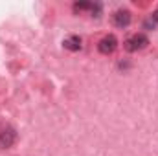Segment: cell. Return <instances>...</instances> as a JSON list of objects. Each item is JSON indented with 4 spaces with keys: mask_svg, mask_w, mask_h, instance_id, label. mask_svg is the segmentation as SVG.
<instances>
[{
    "mask_svg": "<svg viewBox=\"0 0 158 156\" xmlns=\"http://www.w3.org/2000/svg\"><path fill=\"white\" fill-rule=\"evenodd\" d=\"M147 44H149V39L145 33H134L132 37L125 40V50L127 51H138V50H143Z\"/></svg>",
    "mask_w": 158,
    "mask_h": 156,
    "instance_id": "cell-1",
    "label": "cell"
},
{
    "mask_svg": "<svg viewBox=\"0 0 158 156\" xmlns=\"http://www.w3.org/2000/svg\"><path fill=\"white\" fill-rule=\"evenodd\" d=\"M17 142V132L11 125H2L0 127V147L7 149Z\"/></svg>",
    "mask_w": 158,
    "mask_h": 156,
    "instance_id": "cell-2",
    "label": "cell"
},
{
    "mask_svg": "<svg viewBox=\"0 0 158 156\" xmlns=\"http://www.w3.org/2000/svg\"><path fill=\"white\" fill-rule=\"evenodd\" d=\"M116 48H118V39H116L114 35H107V37H103V39L99 40V44H98V50H99L103 55L112 53Z\"/></svg>",
    "mask_w": 158,
    "mask_h": 156,
    "instance_id": "cell-3",
    "label": "cell"
},
{
    "mask_svg": "<svg viewBox=\"0 0 158 156\" xmlns=\"http://www.w3.org/2000/svg\"><path fill=\"white\" fill-rule=\"evenodd\" d=\"M131 11L129 9H118L114 15H112V22L116 28H127L131 24Z\"/></svg>",
    "mask_w": 158,
    "mask_h": 156,
    "instance_id": "cell-4",
    "label": "cell"
},
{
    "mask_svg": "<svg viewBox=\"0 0 158 156\" xmlns=\"http://www.w3.org/2000/svg\"><path fill=\"white\" fill-rule=\"evenodd\" d=\"M63 46L66 48V50H70V51H79L81 50V37H77V35H72V37H68V39H64V42H63Z\"/></svg>",
    "mask_w": 158,
    "mask_h": 156,
    "instance_id": "cell-5",
    "label": "cell"
},
{
    "mask_svg": "<svg viewBox=\"0 0 158 156\" xmlns=\"http://www.w3.org/2000/svg\"><path fill=\"white\" fill-rule=\"evenodd\" d=\"M156 24H158V9H155V11L151 13V17L145 20L143 28H145V30H153V28H156Z\"/></svg>",
    "mask_w": 158,
    "mask_h": 156,
    "instance_id": "cell-6",
    "label": "cell"
}]
</instances>
